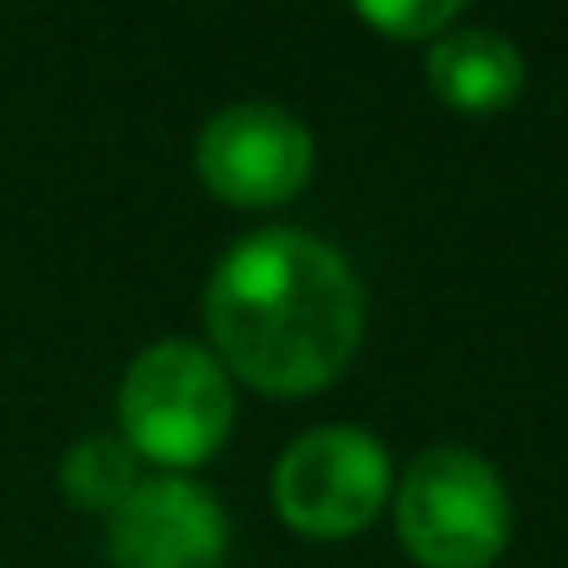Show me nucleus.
Wrapping results in <instances>:
<instances>
[{
    "instance_id": "obj_1",
    "label": "nucleus",
    "mask_w": 568,
    "mask_h": 568,
    "mask_svg": "<svg viewBox=\"0 0 568 568\" xmlns=\"http://www.w3.org/2000/svg\"><path fill=\"white\" fill-rule=\"evenodd\" d=\"M201 313L223 374L267 396H313L352 368L368 296L335 245L302 229H262L212 267Z\"/></svg>"
},
{
    "instance_id": "obj_2",
    "label": "nucleus",
    "mask_w": 568,
    "mask_h": 568,
    "mask_svg": "<svg viewBox=\"0 0 568 568\" xmlns=\"http://www.w3.org/2000/svg\"><path fill=\"white\" fill-rule=\"evenodd\" d=\"M118 413L134 457H151L162 468H195L229 440L234 390L206 346L156 341L123 374Z\"/></svg>"
},
{
    "instance_id": "obj_8",
    "label": "nucleus",
    "mask_w": 568,
    "mask_h": 568,
    "mask_svg": "<svg viewBox=\"0 0 568 568\" xmlns=\"http://www.w3.org/2000/svg\"><path fill=\"white\" fill-rule=\"evenodd\" d=\"M62 490L84 513H118L140 490V457L123 435H90L62 463Z\"/></svg>"
},
{
    "instance_id": "obj_3",
    "label": "nucleus",
    "mask_w": 568,
    "mask_h": 568,
    "mask_svg": "<svg viewBox=\"0 0 568 568\" xmlns=\"http://www.w3.org/2000/svg\"><path fill=\"white\" fill-rule=\"evenodd\" d=\"M396 535L424 568H490L513 535L501 474L468 446L424 452L396 485Z\"/></svg>"
},
{
    "instance_id": "obj_6",
    "label": "nucleus",
    "mask_w": 568,
    "mask_h": 568,
    "mask_svg": "<svg viewBox=\"0 0 568 568\" xmlns=\"http://www.w3.org/2000/svg\"><path fill=\"white\" fill-rule=\"evenodd\" d=\"M106 546L118 568H223L229 513L195 479H140V490L112 513Z\"/></svg>"
},
{
    "instance_id": "obj_9",
    "label": "nucleus",
    "mask_w": 568,
    "mask_h": 568,
    "mask_svg": "<svg viewBox=\"0 0 568 568\" xmlns=\"http://www.w3.org/2000/svg\"><path fill=\"white\" fill-rule=\"evenodd\" d=\"M357 18L385 29V34H396V40H440L463 18V7L457 0H396V7L390 0H363Z\"/></svg>"
},
{
    "instance_id": "obj_5",
    "label": "nucleus",
    "mask_w": 568,
    "mask_h": 568,
    "mask_svg": "<svg viewBox=\"0 0 568 568\" xmlns=\"http://www.w3.org/2000/svg\"><path fill=\"white\" fill-rule=\"evenodd\" d=\"M313 134L302 118L267 101H240L201 129L195 168L201 184L229 206H278L296 201L313 179Z\"/></svg>"
},
{
    "instance_id": "obj_7",
    "label": "nucleus",
    "mask_w": 568,
    "mask_h": 568,
    "mask_svg": "<svg viewBox=\"0 0 568 568\" xmlns=\"http://www.w3.org/2000/svg\"><path fill=\"white\" fill-rule=\"evenodd\" d=\"M429 84L457 112H501L524 90V57L496 29H457L429 45Z\"/></svg>"
},
{
    "instance_id": "obj_4",
    "label": "nucleus",
    "mask_w": 568,
    "mask_h": 568,
    "mask_svg": "<svg viewBox=\"0 0 568 568\" xmlns=\"http://www.w3.org/2000/svg\"><path fill=\"white\" fill-rule=\"evenodd\" d=\"M273 501L291 529L313 540H346L390 501V457L379 435L357 424H324L284 446L273 468Z\"/></svg>"
}]
</instances>
